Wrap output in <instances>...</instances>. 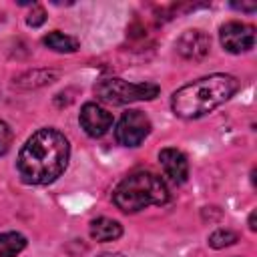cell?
Masks as SVG:
<instances>
[{
  "label": "cell",
  "instance_id": "cell-1",
  "mask_svg": "<svg viewBox=\"0 0 257 257\" xmlns=\"http://www.w3.org/2000/svg\"><path fill=\"white\" fill-rule=\"evenodd\" d=\"M70 145L56 128L36 131L20 149L16 169L28 185H48L56 181L68 165Z\"/></svg>",
  "mask_w": 257,
  "mask_h": 257
},
{
  "label": "cell",
  "instance_id": "cell-2",
  "mask_svg": "<svg viewBox=\"0 0 257 257\" xmlns=\"http://www.w3.org/2000/svg\"><path fill=\"white\" fill-rule=\"evenodd\" d=\"M239 88V80L231 74H209L197 78L173 92L171 106L181 118H199L229 100Z\"/></svg>",
  "mask_w": 257,
  "mask_h": 257
},
{
  "label": "cell",
  "instance_id": "cell-3",
  "mask_svg": "<svg viewBox=\"0 0 257 257\" xmlns=\"http://www.w3.org/2000/svg\"><path fill=\"white\" fill-rule=\"evenodd\" d=\"M112 201L120 211L137 213L151 205H165L169 201V189L159 175L151 171H137L114 187Z\"/></svg>",
  "mask_w": 257,
  "mask_h": 257
},
{
  "label": "cell",
  "instance_id": "cell-4",
  "mask_svg": "<svg viewBox=\"0 0 257 257\" xmlns=\"http://www.w3.org/2000/svg\"><path fill=\"white\" fill-rule=\"evenodd\" d=\"M155 82H128L122 78H106L94 86V92L100 100L110 104H128L135 100H151L159 94Z\"/></svg>",
  "mask_w": 257,
  "mask_h": 257
},
{
  "label": "cell",
  "instance_id": "cell-5",
  "mask_svg": "<svg viewBox=\"0 0 257 257\" xmlns=\"http://www.w3.org/2000/svg\"><path fill=\"white\" fill-rule=\"evenodd\" d=\"M151 133V120L143 110L124 112L114 128V139L122 147H139Z\"/></svg>",
  "mask_w": 257,
  "mask_h": 257
},
{
  "label": "cell",
  "instance_id": "cell-6",
  "mask_svg": "<svg viewBox=\"0 0 257 257\" xmlns=\"http://www.w3.org/2000/svg\"><path fill=\"white\" fill-rule=\"evenodd\" d=\"M219 38H221V44L227 52L231 54H241V52H247L253 48L255 44V30L253 26L245 24V22H239V20H229L221 26L219 30Z\"/></svg>",
  "mask_w": 257,
  "mask_h": 257
},
{
  "label": "cell",
  "instance_id": "cell-7",
  "mask_svg": "<svg viewBox=\"0 0 257 257\" xmlns=\"http://www.w3.org/2000/svg\"><path fill=\"white\" fill-rule=\"evenodd\" d=\"M80 126L88 137H102L112 126V114L98 102H84L78 114Z\"/></svg>",
  "mask_w": 257,
  "mask_h": 257
},
{
  "label": "cell",
  "instance_id": "cell-8",
  "mask_svg": "<svg viewBox=\"0 0 257 257\" xmlns=\"http://www.w3.org/2000/svg\"><path fill=\"white\" fill-rule=\"evenodd\" d=\"M211 38L203 30H187L177 40V50L183 58L189 60H201L209 54Z\"/></svg>",
  "mask_w": 257,
  "mask_h": 257
},
{
  "label": "cell",
  "instance_id": "cell-9",
  "mask_svg": "<svg viewBox=\"0 0 257 257\" xmlns=\"http://www.w3.org/2000/svg\"><path fill=\"white\" fill-rule=\"evenodd\" d=\"M159 163H161L165 175L175 185H183L187 181V177H189V161H187V157L179 149H173V147L161 149Z\"/></svg>",
  "mask_w": 257,
  "mask_h": 257
},
{
  "label": "cell",
  "instance_id": "cell-10",
  "mask_svg": "<svg viewBox=\"0 0 257 257\" xmlns=\"http://www.w3.org/2000/svg\"><path fill=\"white\" fill-rule=\"evenodd\" d=\"M122 235V225L114 219L108 217H98L94 221H90V237L94 241L106 243V241H114Z\"/></svg>",
  "mask_w": 257,
  "mask_h": 257
},
{
  "label": "cell",
  "instance_id": "cell-11",
  "mask_svg": "<svg viewBox=\"0 0 257 257\" xmlns=\"http://www.w3.org/2000/svg\"><path fill=\"white\" fill-rule=\"evenodd\" d=\"M42 42H44V46H48L54 52H74V50H78V40L68 36V34H62L60 30L48 32L42 38Z\"/></svg>",
  "mask_w": 257,
  "mask_h": 257
},
{
  "label": "cell",
  "instance_id": "cell-12",
  "mask_svg": "<svg viewBox=\"0 0 257 257\" xmlns=\"http://www.w3.org/2000/svg\"><path fill=\"white\" fill-rule=\"evenodd\" d=\"M26 247V237L16 231L0 233V257H16Z\"/></svg>",
  "mask_w": 257,
  "mask_h": 257
},
{
  "label": "cell",
  "instance_id": "cell-13",
  "mask_svg": "<svg viewBox=\"0 0 257 257\" xmlns=\"http://www.w3.org/2000/svg\"><path fill=\"white\" fill-rule=\"evenodd\" d=\"M58 74L54 70H32V72H26L22 74L16 84L18 86H24V88H34V86H42V84H50Z\"/></svg>",
  "mask_w": 257,
  "mask_h": 257
},
{
  "label": "cell",
  "instance_id": "cell-14",
  "mask_svg": "<svg viewBox=\"0 0 257 257\" xmlns=\"http://www.w3.org/2000/svg\"><path fill=\"white\" fill-rule=\"evenodd\" d=\"M239 235L231 229H217L209 235V245L215 247V249H223V247H229L233 243H237Z\"/></svg>",
  "mask_w": 257,
  "mask_h": 257
},
{
  "label": "cell",
  "instance_id": "cell-15",
  "mask_svg": "<svg viewBox=\"0 0 257 257\" xmlns=\"http://www.w3.org/2000/svg\"><path fill=\"white\" fill-rule=\"evenodd\" d=\"M44 20H46V12H44V8L38 6V4H32V10H30V14H28V18H26L28 26L36 28V26H40Z\"/></svg>",
  "mask_w": 257,
  "mask_h": 257
},
{
  "label": "cell",
  "instance_id": "cell-16",
  "mask_svg": "<svg viewBox=\"0 0 257 257\" xmlns=\"http://www.w3.org/2000/svg\"><path fill=\"white\" fill-rule=\"evenodd\" d=\"M10 143H12V131L4 120H0V155H4L10 149Z\"/></svg>",
  "mask_w": 257,
  "mask_h": 257
},
{
  "label": "cell",
  "instance_id": "cell-17",
  "mask_svg": "<svg viewBox=\"0 0 257 257\" xmlns=\"http://www.w3.org/2000/svg\"><path fill=\"white\" fill-rule=\"evenodd\" d=\"M235 8H239V10H245V12H253V10H257V4H233Z\"/></svg>",
  "mask_w": 257,
  "mask_h": 257
},
{
  "label": "cell",
  "instance_id": "cell-18",
  "mask_svg": "<svg viewBox=\"0 0 257 257\" xmlns=\"http://www.w3.org/2000/svg\"><path fill=\"white\" fill-rule=\"evenodd\" d=\"M249 229H251V231H255V211L249 215Z\"/></svg>",
  "mask_w": 257,
  "mask_h": 257
},
{
  "label": "cell",
  "instance_id": "cell-19",
  "mask_svg": "<svg viewBox=\"0 0 257 257\" xmlns=\"http://www.w3.org/2000/svg\"><path fill=\"white\" fill-rule=\"evenodd\" d=\"M98 257H124V255H118V253H104V255H98Z\"/></svg>",
  "mask_w": 257,
  "mask_h": 257
}]
</instances>
